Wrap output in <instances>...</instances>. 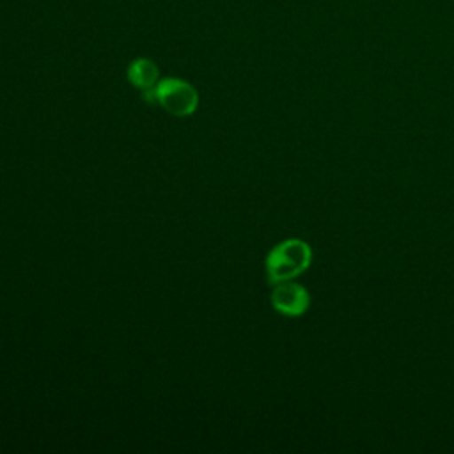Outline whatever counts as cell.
<instances>
[{
	"mask_svg": "<svg viewBox=\"0 0 454 454\" xmlns=\"http://www.w3.org/2000/svg\"><path fill=\"white\" fill-rule=\"evenodd\" d=\"M312 262V248L307 241L291 238L284 239L278 245H275L266 259H264V270L266 278L271 286L293 280L300 273H303Z\"/></svg>",
	"mask_w": 454,
	"mask_h": 454,
	"instance_id": "1",
	"label": "cell"
},
{
	"mask_svg": "<svg viewBox=\"0 0 454 454\" xmlns=\"http://www.w3.org/2000/svg\"><path fill=\"white\" fill-rule=\"evenodd\" d=\"M144 101L160 105L165 112L177 117L192 115L199 105V94L195 87L181 78H163L158 83L142 92Z\"/></svg>",
	"mask_w": 454,
	"mask_h": 454,
	"instance_id": "2",
	"label": "cell"
},
{
	"mask_svg": "<svg viewBox=\"0 0 454 454\" xmlns=\"http://www.w3.org/2000/svg\"><path fill=\"white\" fill-rule=\"evenodd\" d=\"M270 300L273 309L278 314L287 317H298L305 314V310L310 305L309 291L293 280H284L275 284Z\"/></svg>",
	"mask_w": 454,
	"mask_h": 454,
	"instance_id": "3",
	"label": "cell"
},
{
	"mask_svg": "<svg viewBox=\"0 0 454 454\" xmlns=\"http://www.w3.org/2000/svg\"><path fill=\"white\" fill-rule=\"evenodd\" d=\"M126 76L133 87H137L144 92V90L153 89L158 83L160 71L153 60L140 57V59H135L129 62V66L126 69Z\"/></svg>",
	"mask_w": 454,
	"mask_h": 454,
	"instance_id": "4",
	"label": "cell"
}]
</instances>
